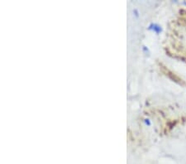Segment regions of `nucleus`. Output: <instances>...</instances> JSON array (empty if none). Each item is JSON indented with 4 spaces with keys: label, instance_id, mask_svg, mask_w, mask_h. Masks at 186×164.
<instances>
[{
    "label": "nucleus",
    "instance_id": "obj_1",
    "mask_svg": "<svg viewBox=\"0 0 186 164\" xmlns=\"http://www.w3.org/2000/svg\"><path fill=\"white\" fill-rule=\"evenodd\" d=\"M149 28L150 30H152V31H154L156 33H160V32L162 31L161 28L159 25H157V24H156V23H151V25H150L149 28Z\"/></svg>",
    "mask_w": 186,
    "mask_h": 164
}]
</instances>
